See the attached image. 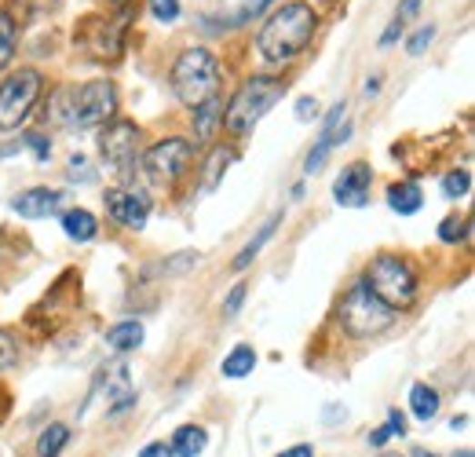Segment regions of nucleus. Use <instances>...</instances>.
I'll list each match as a JSON object with an SVG mask.
<instances>
[{
  "instance_id": "23",
  "label": "nucleus",
  "mask_w": 475,
  "mask_h": 457,
  "mask_svg": "<svg viewBox=\"0 0 475 457\" xmlns=\"http://www.w3.org/2000/svg\"><path fill=\"white\" fill-rule=\"evenodd\" d=\"M409 413L417 417V421H435L439 417V391L431 388V384H413L409 388Z\"/></svg>"
},
{
  "instance_id": "22",
  "label": "nucleus",
  "mask_w": 475,
  "mask_h": 457,
  "mask_svg": "<svg viewBox=\"0 0 475 457\" xmlns=\"http://www.w3.org/2000/svg\"><path fill=\"white\" fill-rule=\"evenodd\" d=\"M234 157H238L234 147H212V154H208V161H205V172H201V190H205V194L219 187V179H223V172H227V165H230Z\"/></svg>"
},
{
  "instance_id": "38",
  "label": "nucleus",
  "mask_w": 475,
  "mask_h": 457,
  "mask_svg": "<svg viewBox=\"0 0 475 457\" xmlns=\"http://www.w3.org/2000/svg\"><path fill=\"white\" fill-rule=\"evenodd\" d=\"M139 457H176V453H172V446H168V442H161V439H157V442H147V446L139 450Z\"/></svg>"
},
{
  "instance_id": "28",
  "label": "nucleus",
  "mask_w": 475,
  "mask_h": 457,
  "mask_svg": "<svg viewBox=\"0 0 475 457\" xmlns=\"http://www.w3.org/2000/svg\"><path fill=\"white\" fill-rule=\"evenodd\" d=\"M194 264H197V253H176V260H161V264L147 268V275H179V271H187Z\"/></svg>"
},
{
  "instance_id": "31",
  "label": "nucleus",
  "mask_w": 475,
  "mask_h": 457,
  "mask_svg": "<svg viewBox=\"0 0 475 457\" xmlns=\"http://www.w3.org/2000/svg\"><path fill=\"white\" fill-rule=\"evenodd\" d=\"M179 0H150V15H154V23H176L179 19Z\"/></svg>"
},
{
  "instance_id": "5",
  "label": "nucleus",
  "mask_w": 475,
  "mask_h": 457,
  "mask_svg": "<svg viewBox=\"0 0 475 457\" xmlns=\"http://www.w3.org/2000/svg\"><path fill=\"white\" fill-rule=\"evenodd\" d=\"M395 315L369 286L366 279H355L348 286V293L340 297V308H337V322L340 330L351 337V340H369V337H380L384 330L395 326Z\"/></svg>"
},
{
  "instance_id": "17",
  "label": "nucleus",
  "mask_w": 475,
  "mask_h": 457,
  "mask_svg": "<svg viewBox=\"0 0 475 457\" xmlns=\"http://www.w3.org/2000/svg\"><path fill=\"white\" fill-rule=\"evenodd\" d=\"M168 446H172L176 457H201L205 446H208V432L201 424H183V428H176Z\"/></svg>"
},
{
  "instance_id": "16",
  "label": "nucleus",
  "mask_w": 475,
  "mask_h": 457,
  "mask_svg": "<svg viewBox=\"0 0 475 457\" xmlns=\"http://www.w3.org/2000/svg\"><path fill=\"white\" fill-rule=\"evenodd\" d=\"M388 205H391V212H399V216H413V212H420L424 194H420V187H417L413 179H402V183H391V187H388Z\"/></svg>"
},
{
  "instance_id": "18",
  "label": "nucleus",
  "mask_w": 475,
  "mask_h": 457,
  "mask_svg": "<svg viewBox=\"0 0 475 457\" xmlns=\"http://www.w3.org/2000/svg\"><path fill=\"white\" fill-rule=\"evenodd\" d=\"M278 223H282V212H275V216H271V219H268V223L260 227V231H257V239H249V242H246V249L234 257V264H230V268H234V271H246V268H249V264H253V260L260 257V249H264V246H268V242L275 239Z\"/></svg>"
},
{
  "instance_id": "37",
  "label": "nucleus",
  "mask_w": 475,
  "mask_h": 457,
  "mask_svg": "<svg viewBox=\"0 0 475 457\" xmlns=\"http://www.w3.org/2000/svg\"><path fill=\"white\" fill-rule=\"evenodd\" d=\"M70 179H81V183H92L96 176L88 172V161L85 157H70Z\"/></svg>"
},
{
  "instance_id": "47",
  "label": "nucleus",
  "mask_w": 475,
  "mask_h": 457,
  "mask_svg": "<svg viewBox=\"0 0 475 457\" xmlns=\"http://www.w3.org/2000/svg\"><path fill=\"white\" fill-rule=\"evenodd\" d=\"M114 5H132V0H114Z\"/></svg>"
},
{
  "instance_id": "42",
  "label": "nucleus",
  "mask_w": 475,
  "mask_h": 457,
  "mask_svg": "<svg viewBox=\"0 0 475 457\" xmlns=\"http://www.w3.org/2000/svg\"><path fill=\"white\" fill-rule=\"evenodd\" d=\"M278 457H315V450H311L308 442H297V446H289V450H282Z\"/></svg>"
},
{
  "instance_id": "44",
  "label": "nucleus",
  "mask_w": 475,
  "mask_h": 457,
  "mask_svg": "<svg viewBox=\"0 0 475 457\" xmlns=\"http://www.w3.org/2000/svg\"><path fill=\"white\" fill-rule=\"evenodd\" d=\"M377 92H380V77H377V74H373V77H369V81H366V96H377Z\"/></svg>"
},
{
  "instance_id": "10",
  "label": "nucleus",
  "mask_w": 475,
  "mask_h": 457,
  "mask_svg": "<svg viewBox=\"0 0 475 457\" xmlns=\"http://www.w3.org/2000/svg\"><path fill=\"white\" fill-rule=\"evenodd\" d=\"M99 154H103V165L117 176L132 172L136 161H139V125L136 121H125V117H114L103 125L99 132Z\"/></svg>"
},
{
  "instance_id": "2",
  "label": "nucleus",
  "mask_w": 475,
  "mask_h": 457,
  "mask_svg": "<svg viewBox=\"0 0 475 457\" xmlns=\"http://www.w3.org/2000/svg\"><path fill=\"white\" fill-rule=\"evenodd\" d=\"M52 117L63 128H96L117 117V85L106 77L85 85H63L52 96Z\"/></svg>"
},
{
  "instance_id": "25",
  "label": "nucleus",
  "mask_w": 475,
  "mask_h": 457,
  "mask_svg": "<svg viewBox=\"0 0 475 457\" xmlns=\"http://www.w3.org/2000/svg\"><path fill=\"white\" fill-rule=\"evenodd\" d=\"M70 442V428L66 424H48L37 439V457H59L63 446Z\"/></svg>"
},
{
  "instance_id": "30",
  "label": "nucleus",
  "mask_w": 475,
  "mask_h": 457,
  "mask_svg": "<svg viewBox=\"0 0 475 457\" xmlns=\"http://www.w3.org/2000/svg\"><path fill=\"white\" fill-rule=\"evenodd\" d=\"M19 362V340L12 330H0V370H8Z\"/></svg>"
},
{
  "instance_id": "11",
  "label": "nucleus",
  "mask_w": 475,
  "mask_h": 457,
  "mask_svg": "<svg viewBox=\"0 0 475 457\" xmlns=\"http://www.w3.org/2000/svg\"><path fill=\"white\" fill-rule=\"evenodd\" d=\"M344 110H348V107H344V103H337V107L326 114L322 132H318V139H315L311 154L304 157V172H308V176L322 172V165H326V157L333 154V147L348 143V136H351V121H344Z\"/></svg>"
},
{
  "instance_id": "36",
  "label": "nucleus",
  "mask_w": 475,
  "mask_h": 457,
  "mask_svg": "<svg viewBox=\"0 0 475 457\" xmlns=\"http://www.w3.org/2000/svg\"><path fill=\"white\" fill-rule=\"evenodd\" d=\"M402 34H406V23H399V19H391V23H388V30L380 34V48H391V45H395V41H399Z\"/></svg>"
},
{
  "instance_id": "21",
  "label": "nucleus",
  "mask_w": 475,
  "mask_h": 457,
  "mask_svg": "<svg viewBox=\"0 0 475 457\" xmlns=\"http://www.w3.org/2000/svg\"><path fill=\"white\" fill-rule=\"evenodd\" d=\"M143 322H136V319H125V322H117V326H110L106 330V344L114 348V351H136L139 344H143Z\"/></svg>"
},
{
  "instance_id": "43",
  "label": "nucleus",
  "mask_w": 475,
  "mask_h": 457,
  "mask_svg": "<svg viewBox=\"0 0 475 457\" xmlns=\"http://www.w3.org/2000/svg\"><path fill=\"white\" fill-rule=\"evenodd\" d=\"M388 439H391V435H388V428H377V432L369 435V442H373V446H384Z\"/></svg>"
},
{
  "instance_id": "34",
  "label": "nucleus",
  "mask_w": 475,
  "mask_h": 457,
  "mask_svg": "<svg viewBox=\"0 0 475 457\" xmlns=\"http://www.w3.org/2000/svg\"><path fill=\"white\" fill-rule=\"evenodd\" d=\"M15 8L23 12V15H48V12H56L59 8V0H15Z\"/></svg>"
},
{
  "instance_id": "45",
  "label": "nucleus",
  "mask_w": 475,
  "mask_h": 457,
  "mask_svg": "<svg viewBox=\"0 0 475 457\" xmlns=\"http://www.w3.org/2000/svg\"><path fill=\"white\" fill-rule=\"evenodd\" d=\"M413 457H435V453H428V450H420V446H417V450H413Z\"/></svg>"
},
{
  "instance_id": "40",
  "label": "nucleus",
  "mask_w": 475,
  "mask_h": 457,
  "mask_svg": "<svg viewBox=\"0 0 475 457\" xmlns=\"http://www.w3.org/2000/svg\"><path fill=\"white\" fill-rule=\"evenodd\" d=\"M417 8H420V0H402V5L395 8V19H399V23H409V15H417Z\"/></svg>"
},
{
  "instance_id": "9",
  "label": "nucleus",
  "mask_w": 475,
  "mask_h": 457,
  "mask_svg": "<svg viewBox=\"0 0 475 457\" xmlns=\"http://www.w3.org/2000/svg\"><path fill=\"white\" fill-rule=\"evenodd\" d=\"M132 19H136L132 5H121V12L114 19H85V30H81L77 41L96 59H117L125 52V37H128Z\"/></svg>"
},
{
  "instance_id": "32",
  "label": "nucleus",
  "mask_w": 475,
  "mask_h": 457,
  "mask_svg": "<svg viewBox=\"0 0 475 457\" xmlns=\"http://www.w3.org/2000/svg\"><path fill=\"white\" fill-rule=\"evenodd\" d=\"M435 41V26L431 23H424L409 41H406V56H424V48Z\"/></svg>"
},
{
  "instance_id": "1",
  "label": "nucleus",
  "mask_w": 475,
  "mask_h": 457,
  "mask_svg": "<svg viewBox=\"0 0 475 457\" xmlns=\"http://www.w3.org/2000/svg\"><path fill=\"white\" fill-rule=\"evenodd\" d=\"M315 30H318V12L308 0H286L264 19L257 34V52L268 66H286L308 52Z\"/></svg>"
},
{
  "instance_id": "14",
  "label": "nucleus",
  "mask_w": 475,
  "mask_h": 457,
  "mask_svg": "<svg viewBox=\"0 0 475 457\" xmlns=\"http://www.w3.org/2000/svg\"><path fill=\"white\" fill-rule=\"evenodd\" d=\"M63 201H66V194L56 187H30L12 198V212H19L23 219H48L63 208Z\"/></svg>"
},
{
  "instance_id": "13",
  "label": "nucleus",
  "mask_w": 475,
  "mask_h": 457,
  "mask_svg": "<svg viewBox=\"0 0 475 457\" xmlns=\"http://www.w3.org/2000/svg\"><path fill=\"white\" fill-rule=\"evenodd\" d=\"M369 183H373V168L366 161H351L340 168L337 183H333V198L344 208H362L369 201Z\"/></svg>"
},
{
  "instance_id": "46",
  "label": "nucleus",
  "mask_w": 475,
  "mask_h": 457,
  "mask_svg": "<svg viewBox=\"0 0 475 457\" xmlns=\"http://www.w3.org/2000/svg\"><path fill=\"white\" fill-rule=\"evenodd\" d=\"M457 457H471V450H460V453H457Z\"/></svg>"
},
{
  "instance_id": "41",
  "label": "nucleus",
  "mask_w": 475,
  "mask_h": 457,
  "mask_svg": "<svg viewBox=\"0 0 475 457\" xmlns=\"http://www.w3.org/2000/svg\"><path fill=\"white\" fill-rule=\"evenodd\" d=\"M384 428H388V435H406V421H402V413H399V410H391Z\"/></svg>"
},
{
  "instance_id": "3",
  "label": "nucleus",
  "mask_w": 475,
  "mask_h": 457,
  "mask_svg": "<svg viewBox=\"0 0 475 457\" xmlns=\"http://www.w3.org/2000/svg\"><path fill=\"white\" fill-rule=\"evenodd\" d=\"M219 81H223V70H219V59L194 45V48H183L168 70V85H172V96L187 107V110H197L201 103L216 99L219 96Z\"/></svg>"
},
{
  "instance_id": "27",
  "label": "nucleus",
  "mask_w": 475,
  "mask_h": 457,
  "mask_svg": "<svg viewBox=\"0 0 475 457\" xmlns=\"http://www.w3.org/2000/svg\"><path fill=\"white\" fill-rule=\"evenodd\" d=\"M439 239L450 242V246H453V242H464V239H468V219H464V216H446V219L439 223Z\"/></svg>"
},
{
  "instance_id": "7",
  "label": "nucleus",
  "mask_w": 475,
  "mask_h": 457,
  "mask_svg": "<svg viewBox=\"0 0 475 457\" xmlns=\"http://www.w3.org/2000/svg\"><path fill=\"white\" fill-rule=\"evenodd\" d=\"M41 92H45V74L34 66H23L0 81V132L19 128L34 114Z\"/></svg>"
},
{
  "instance_id": "39",
  "label": "nucleus",
  "mask_w": 475,
  "mask_h": 457,
  "mask_svg": "<svg viewBox=\"0 0 475 457\" xmlns=\"http://www.w3.org/2000/svg\"><path fill=\"white\" fill-rule=\"evenodd\" d=\"M297 117H300V121H315V117H318V103H315V99H300V103H297Z\"/></svg>"
},
{
  "instance_id": "4",
  "label": "nucleus",
  "mask_w": 475,
  "mask_h": 457,
  "mask_svg": "<svg viewBox=\"0 0 475 457\" xmlns=\"http://www.w3.org/2000/svg\"><path fill=\"white\" fill-rule=\"evenodd\" d=\"M286 92H289V81H282V77H271V74L246 77L242 88H238L230 96V103L223 107V128L230 136H249Z\"/></svg>"
},
{
  "instance_id": "24",
  "label": "nucleus",
  "mask_w": 475,
  "mask_h": 457,
  "mask_svg": "<svg viewBox=\"0 0 475 457\" xmlns=\"http://www.w3.org/2000/svg\"><path fill=\"white\" fill-rule=\"evenodd\" d=\"M15 45H19V19L12 8H0V66L15 59Z\"/></svg>"
},
{
  "instance_id": "6",
  "label": "nucleus",
  "mask_w": 475,
  "mask_h": 457,
  "mask_svg": "<svg viewBox=\"0 0 475 457\" xmlns=\"http://www.w3.org/2000/svg\"><path fill=\"white\" fill-rule=\"evenodd\" d=\"M366 286L391 308V311H406L417 293H420V279L413 271V264L406 257H395V253H380L369 271H366Z\"/></svg>"
},
{
  "instance_id": "12",
  "label": "nucleus",
  "mask_w": 475,
  "mask_h": 457,
  "mask_svg": "<svg viewBox=\"0 0 475 457\" xmlns=\"http://www.w3.org/2000/svg\"><path fill=\"white\" fill-rule=\"evenodd\" d=\"M106 216L121 227H128V231H143L147 219H150V198L139 194V190H106Z\"/></svg>"
},
{
  "instance_id": "19",
  "label": "nucleus",
  "mask_w": 475,
  "mask_h": 457,
  "mask_svg": "<svg viewBox=\"0 0 475 457\" xmlns=\"http://www.w3.org/2000/svg\"><path fill=\"white\" fill-rule=\"evenodd\" d=\"M219 125H223V99L216 96V99H208V103H201V107L194 110V139H197V143L212 139Z\"/></svg>"
},
{
  "instance_id": "35",
  "label": "nucleus",
  "mask_w": 475,
  "mask_h": 457,
  "mask_svg": "<svg viewBox=\"0 0 475 457\" xmlns=\"http://www.w3.org/2000/svg\"><path fill=\"white\" fill-rule=\"evenodd\" d=\"M23 147H30L37 161H48V154H52V143H48L45 136H37V132H30V136L23 139Z\"/></svg>"
},
{
  "instance_id": "29",
  "label": "nucleus",
  "mask_w": 475,
  "mask_h": 457,
  "mask_svg": "<svg viewBox=\"0 0 475 457\" xmlns=\"http://www.w3.org/2000/svg\"><path fill=\"white\" fill-rule=\"evenodd\" d=\"M275 5V0H242V8L234 12V19H230V26H242V23H249V19H257V15H264L268 8Z\"/></svg>"
},
{
  "instance_id": "8",
  "label": "nucleus",
  "mask_w": 475,
  "mask_h": 457,
  "mask_svg": "<svg viewBox=\"0 0 475 457\" xmlns=\"http://www.w3.org/2000/svg\"><path fill=\"white\" fill-rule=\"evenodd\" d=\"M139 161H143V172H147L150 183H157V187H176V183L190 172L194 143L183 139V136H168V139L154 143Z\"/></svg>"
},
{
  "instance_id": "33",
  "label": "nucleus",
  "mask_w": 475,
  "mask_h": 457,
  "mask_svg": "<svg viewBox=\"0 0 475 457\" xmlns=\"http://www.w3.org/2000/svg\"><path fill=\"white\" fill-rule=\"evenodd\" d=\"M246 282H234L230 286V293H227V300H223V319H234L238 311H242V300H246Z\"/></svg>"
},
{
  "instance_id": "15",
  "label": "nucleus",
  "mask_w": 475,
  "mask_h": 457,
  "mask_svg": "<svg viewBox=\"0 0 475 457\" xmlns=\"http://www.w3.org/2000/svg\"><path fill=\"white\" fill-rule=\"evenodd\" d=\"M63 235L70 239V242H92L96 235H99V219L88 212V208H66L63 212Z\"/></svg>"
},
{
  "instance_id": "26",
  "label": "nucleus",
  "mask_w": 475,
  "mask_h": 457,
  "mask_svg": "<svg viewBox=\"0 0 475 457\" xmlns=\"http://www.w3.org/2000/svg\"><path fill=\"white\" fill-rule=\"evenodd\" d=\"M468 190H471V172H468V168H453V172L442 176V198L457 201V198H464Z\"/></svg>"
},
{
  "instance_id": "20",
  "label": "nucleus",
  "mask_w": 475,
  "mask_h": 457,
  "mask_svg": "<svg viewBox=\"0 0 475 457\" xmlns=\"http://www.w3.org/2000/svg\"><path fill=\"white\" fill-rule=\"evenodd\" d=\"M253 370H257V351H253L249 344H234L230 355H227L223 366H219V373H223L227 381H242V377H249Z\"/></svg>"
}]
</instances>
